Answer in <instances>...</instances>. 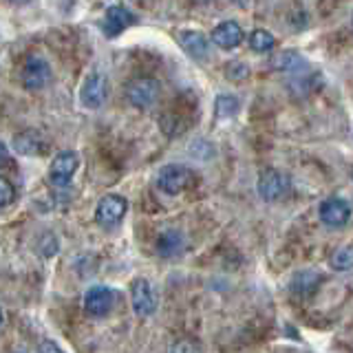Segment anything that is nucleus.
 <instances>
[{"label": "nucleus", "mask_w": 353, "mask_h": 353, "mask_svg": "<svg viewBox=\"0 0 353 353\" xmlns=\"http://www.w3.org/2000/svg\"><path fill=\"white\" fill-rule=\"evenodd\" d=\"M159 93H161V84L154 80V77H135V80H130L126 84L128 102L141 110L157 104Z\"/></svg>", "instance_id": "obj_1"}, {"label": "nucleus", "mask_w": 353, "mask_h": 353, "mask_svg": "<svg viewBox=\"0 0 353 353\" xmlns=\"http://www.w3.org/2000/svg\"><path fill=\"white\" fill-rule=\"evenodd\" d=\"M51 80V66L49 62L42 58V55H29L25 66H22V73H20V82L29 91H40L49 84Z\"/></svg>", "instance_id": "obj_2"}, {"label": "nucleus", "mask_w": 353, "mask_h": 353, "mask_svg": "<svg viewBox=\"0 0 353 353\" xmlns=\"http://www.w3.org/2000/svg\"><path fill=\"white\" fill-rule=\"evenodd\" d=\"M128 201L119 194H106L99 199V203L95 208V221L102 228H115L121 223V219L126 216Z\"/></svg>", "instance_id": "obj_3"}, {"label": "nucleus", "mask_w": 353, "mask_h": 353, "mask_svg": "<svg viewBox=\"0 0 353 353\" xmlns=\"http://www.w3.org/2000/svg\"><path fill=\"white\" fill-rule=\"evenodd\" d=\"M80 165V157L73 150H64L55 154V159L49 165V183L55 188H64L73 181V174Z\"/></svg>", "instance_id": "obj_4"}, {"label": "nucleus", "mask_w": 353, "mask_h": 353, "mask_svg": "<svg viewBox=\"0 0 353 353\" xmlns=\"http://www.w3.org/2000/svg\"><path fill=\"white\" fill-rule=\"evenodd\" d=\"M256 190L265 201H279V199H283L287 192H290V176L281 170L268 168L261 172Z\"/></svg>", "instance_id": "obj_5"}, {"label": "nucleus", "mask_w": 353, "mask_h": 353, "mask_svg": "<svg viewBox=\"0 0 353 353\" xmlns=\"http://www.w3.org/2000/svg\"><path fill=\"white\" fill-rule=\"evenodd\" d=\"M192 172L181 163H165L157 170V188L165 194H179L190 181Z\"/></svg>", "instance_id": "obj_6"}, {"label": "nucleus", "mask_w": 353, "mask_h": 353, "mask_svg": "<svg viewBox=\"0 0 353 353\" xmlns=\"http://www.w3.org/2000/svg\"><path fill=\"white\" fill-rule=\"evenodd\" d=\"M106 95H108V80L106 75L102 73H88L86 80L82 82V88H80V99L86 108H99L104 102H106Z\"/></svg>", "instance_id": "obj_7"}, {"label": "nucleus", "mask_w": 353, "mask_h": 353, "mask_svg": "<svg viewBox=\"0 0 353 353\" xmlns=\"http://www.w3.org/2000/svg\"><path fill=\"white\" fill-rule=\"evenodd\" d=\"M113 307H115V294H113V290H108V287L95 285L84 296V312L93 318L108 316L113 312Z\"/></svg>", "instance_id": "obj_8"}, {"label": "nucleus", "mask_w": 353, "mask_h": 353, "mask_svg": "<svg viewBox=\"0 0 353 353\" xmlns=\"http://www.w3.org/2000/svg\"><path fill=\"white\" fill-rule=\"evenodd\" d=\"M137 22V16L124 5H110L104 14L102 20V31L106 33L108 38L119 36L121 31H126L128 27H132Z\"/></svg>", "instance_id": "obj_9"}, {"label": "nucleus", "mask_w": 353, "mask_h": 353, "mask_svg": "<svg viewBox=\"0 0 353 353\" xmlns=\"http://www.w3.org/2000/svg\"><path fill=\"white\" fill-rule=\"evenodd\" d=\"M318 214H320V221H323L325 225L342 228L351 219V208H349V203L345 201V199L331 196V199H327V201L320 203Z\"/></svg>", "instance_id": "obj_10"}, {"label": "nucleus", "mask_w": 353, "mask_h": 353, "mask_svg": "<svg viewBox=\"0 0 353 353\" xmlns=\"http://www.w3.org/2000/svg\"><path fill=\"white\" fill-rule=\"evenodd\" d=\"M130 303L132 309H135L137 316H150L157 307V301H154L152 287L148 285L146 279H135L130 285Z\"/></svg>", "instance_id": "obj_11"}, {"label": "nucleus", "mask_w": 353, "mask_h": 353, "mask_svg": "<svg viewBox=\"0 0 353 353\" xmlns=\"http://www.w3.org/2000/svg\"><path fill=\"white\" fill-rule=\"evenodd\" d=\"M210 40H212L219 49H236L243 42V29L234 20H223L212 29Z\"/></svg>", "instance_id": "obj_12"}, {"label": "nucleus", "mask_w": 353, "mask_h": 353, "mask_svg": "<svg viewBox=\"0 0 353 353\" xmlns=\"http://www.w3.org/2000/svg\"><path fill=\"white\" fill-rule=\"evenodd\" d=\"M176 40H179L181 49L190 55L192 60H205L208 58L210 44H208V38L201 31H179Z\"/></svg>", "instance_id": "obj_13"}, {"label": "nucleus", "mask_w": 353, "mask_h": 353, "mask_svg": "<svg viewBox=\"0 0 353 353\" xmlns=\"http://www.w3.org/2000/svg\"><path fill=\"white\" fill-rule=\"evenodd\" d=\"M185 245L183 241V234L176 230H165L157 236V243H154V250H157L159 256H174V254H179Z\"/></svg>", "instance_id": "obj_14"}, {"label": "nucleus", "mask_w": 353, "mask_h": 353, "mask_svg": "<svg viewBox=\"0 0 353 353\" xmlns=\"http://www.w3.org/2000/svg\"><path fill=\"white\" fill-rule=\"evenodd\" d=\"M14 148L20 154H27V157H33V154H40L42 152V139L36 135V132L25 130V132H18L14 137Z\"/></svg>", "instance_id": "obj_15"}, {"label": "nucleus", "mask_w": 353, "mask_h": 353, "mask_svg": "<svg viewBox=\"0 0 353 353\" xmlns=\"http://www.w3.org/2000/svg\"><path fill=\"white\" fill-rule=\"evenodd\" d=\"M274 44H276V40H274V36H272L270 31H265V29H254V31L250 33V47H252L254 51H259V53L272 51V49H274Z\"/></svg>", "instance_id": "obj_16"}, {"label": "nucleus", "mask_w": 353, "mask_h": 353, "mask_svg": "<svg viewBox=\"0 0 353 353\" xmlns=\"http://www.w3.org/2000/svg\"><path fill=\"white\" fill-rule=\"evenodd\" d=\"M331 268L338 270V272H347L353 268V245H345L334 252L331 256Z\"/></svg>", "instance_id": "obj_17"}, {"label": "nucleus", "mask_w": 353, "mask_h": 353, "mask_svg": "<svg viewBox=\"0 0 353 353\" xmlns=\"http://www.w3.org/2000/svg\"><path fill=\"white\" fill-rule=\"evenodd\" d=\"M159 126L168 137H176V135H181V132L185 130V124L181 121V117L174 115V113H163L161 119H159Z\"/></svg>", "instance_id": "obj_18"}, {"label": "nucleus", "mask_w": 353, "mask_h": 353, "mask_svg": "<svg viewBox=\"0 0 353 353\" xmlns=\"http://www.w3.org/2000/svg\"><path fill=\"white\" fill-rule=\"evenodd\" d=\"M298 64H303V58L294 51H285L281 55H276V60H274V66L279 71H296Z\"/></svg>", "instance_id": "obj_19"}, {"label": "nucleus", "mask_w": 353, "mask_h": 353, "mask_svg": "<svg viewBox=\"0 0 353 353\" xmlns=\"http://www.w3.org/2000/svg\"><path fill=\"white\" fill-rule=\"evenodd\" d=\"M239 110V99L232 95H219L216 97V115L219 117H234Z\"/></svg>", "instance_id": "obj_20"}, {"label": "nucleus", "mask_w": 353, "mask_h": 353, "mask_svg": "<svg viewBox=\"0 0 353 353\" xmlns=\"http://www.w3.org/2000/svg\"><path fill=\"white\" fill-rule=\"evenodd\" d=\"M170 353H203V349H201V345H199V342L183 338V340H176L174 342V345L170 347Z\"/></svg>", "instance_id": "obj_21"}, {"label": "nucleus", "mask_w": 353, "mask_h": 353, "mask_svg": "<svg viewBox=\"0 0 353 353\" xmlns=\"http://www.w3.org/2000/svg\"><path fill=\"white\" fill-rule=\"evenodd\" d=\"M14 196H16L14 185H11V183L7 181V176L3 174V176H0V205L7 208L11 201H14Z\"/></svg>", "instance_id": "obj_22"}, {"label": "nucleus", "mask_w": 353, "mask_h": 353, "mask_svg": "<svg viewBox=\"0 0 353 353\" xmlns=\"http://www.w3.org/2000/svg\"><path fill=\"white\" fill-rule=\"evenodd\" d=\"M38 353H64L55 342H51V340H42L40 342V347H38Z\"/></svg>", "instance_id": "obj_23"}, {"label": "nucleus", "mask_w": 353, "mask_h": 353, "mask_svg": "<svg viewBox=\"0 0 353 353\" xmlns=\"http://www.w3.org/2000/svg\"><path fill=\"white\" fill-rule=\"evenodd\" d=\"M351 25H353V18H351Z\"/></svg>", "instance_id": "obj_24"}]
</instances>
